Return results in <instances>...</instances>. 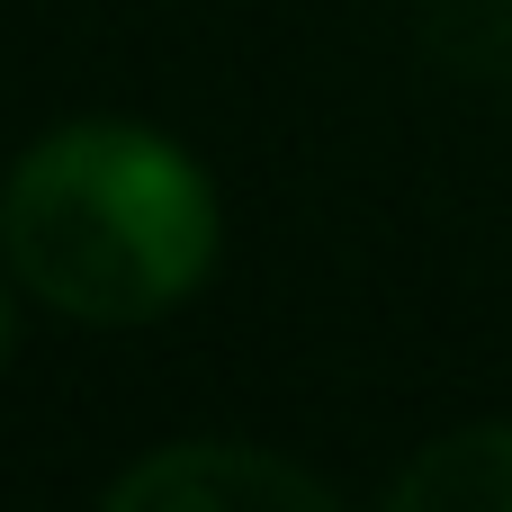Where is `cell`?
I'll list each match as a JSON object with an SVG mask.
<instances>
[{
  "instance_id": "cell-2",
  "label": "cell",
  "mask_w": 512,
  "mask_h": 512,
  "mask_svg": "<svg viewBox=\"0 0 512 512\" xmlns=\"http://www.w3.org/2000/svg\"><path fill=\"white\" fill-rule=\"evenodd\" d=\"M99 512H342V495L261 441H162L99 495Z\"/></svg>"
},
{
  "instance_id": "cell-3",
  "label": "cell",
  "mask_w": 512,
  "mask_h": 512,
  "mask_svg": "<svg viewBox=\"0 0 512 512\" xmlns=\"http://www.w3.org/2000/svg\"><path fill=\"white\" fill-rule=\"evenodd\" d=\"M378 512H512V423L441 432L432 450L405 459Z\"/></svg>"
},
{
  "instance_id": "cell-4",
  "label": "cell",
  "mask_w": 512,
  "mask_h": 512,
  "mask_svg": "<svg viewBox=\"0 0 512 512\" xmlns=\"http://www.w3.org/2000/svg\"><path fill=\"white\" fill-rule=\"evenodd\" d=\"M18 279H9V261H0V360H9V342H18V297H9Z\"/></svg>"
},
{
  "instance_id": "cell-1",
  "label": "cell",
  "mask_w": 512,
  "mask_h": 512,
  "mask_svg": "<svg viewBox=\"0 0 512 512\" xmlns=\"http://www.w3.org/2000/svg\"><path fill=\"white\" fill-rule=\"evenodd\" d=\"M216 252L225 207L207 171L135 117H72L0 180V261L63 324H162L207 288Z\"/></svg>"
}]
</instances>
